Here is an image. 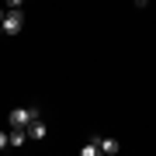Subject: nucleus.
Returning <instances> with one entry per match:
<instances>
[{"label": "nucleus", "instance_id": "nucleus-3", "mask_svg": "<svg viewBox=\"0 0 156 156\" xmlns=\"http://www.w3.org/2000/svg\"><path fill=\"white\" fill-rule=\"evenodd\" d=\"M101 153H104V156L122 153V142H118V139H111V135H104V139H101Z\"/></svg>", "mask_w": 156, "mask_h": 156}, {"label": "nucleus", "instance_id": "nucleus-8", "mask_svg": "<svg viewBox=\"0 0 156 156\" xmlns=\"http://www.w3.org/2000/svg\"><path fill=\"white\" fill-rule=\"evenodd\" d=\"M4 7L11 11V7H24V0H4Z\"/></svg>", "mask_w": 156, "mask_h": 156}, {"label": "nucleus", "instance_id": "nucleus-6", "mask_svg": "<svg viewBox=\"0 0 156 156\" xmlns=\"http://www.w3.org/2000/svg\"><path fill=\"white\" fill-rule=\"evenodd\" d=\"M80 153H83V156H97V153H101V139L94 135V139H90V142H87V146H83Z\"/></svg>", "mask_w": 156, "mask_h": 156}, {"label": "nucleus", "instance_id": "nucleus-1", "mask_svg": "<svg viewBox=\"0 0 156 156\" xmlns=\"http://www.w3.org/2000/svg\"><path fill=\"white\" fill-rule=\"evenodd\" d=\"M35 118H42L38 108H14V111L7 115V122H11V128H28Z\"/></svg>", "mask_w": 156, "mask_h": 156}, {"label": "nucleus", "instance_id": "nucleus-9", "mask_svg": "<svg viewBox=\"0 0 156 156\" xmlns=\"http://www.w3.org/2000/svg\"><path fill=\"white\" fill-rule=\"evenodd\" d=\"M135 7H139V11H146V4H149V0H132Z\"/></svg>", "mask_w": 156, "mask_h": 156}, {"label": "nucleus", "instance_id": "nucleus-5", "mask_svg": "<svg viewBox=\"0 0 156 156\" xmlns=\"http://www.w3.org/2000/svg\"><path fill=\"white\" fill-rule=\"evenodd\" d=\"M7 135H11V146H14V149H17V146H24V142H28V128H11Z\"/></svg>", "mask_w": 156, "mask_h": 156}, {"label": "nucleus", "instance_id": "nucleus-7", "mask_svg": "<svg viewBox=\"0 0 156 156\" xmlns=\"http://www.w3.org/2000/svg\"><path fill=\"white\" fill-rule=\"evenodd\" d=\"M0 149H11V135L7 132H0Z\"/></svg>", "mask_w": 156, "mask_h": 156}, {"label": "nucleus", "instance_id": "nucleus-10", "mask_svg": "<svg viewBox=\"0 0 156 156\" xmlns=\"http://www.w3.org/2000/svg\"><path fill=\"white\" fill-rule=\"evenodd\" d=\"M4 14H7V7H0V21H4Z\"/></svg>", "mask_w": 156, "mask_h": 156}, {"label": "nucleus", "instance_id": "nucleus-4", "mask_svg": "<svg viewBox=\"0 0 156 156\" xmlns=\"http://www.w3.org/2000/svg\"><path fill=\"white\" fill-rule=\"evenodd\" d=\"M45 132H49V128H45L42 118H35V122L28 125V139H45Z\"/></svg>", "mask_w": 156, "mask_h": 156}, {"label": "nucleus", "instance_id": "nucleus-2", "mask_svg": "<svg viewBox=\"0 0 156 156\" xmlns=\"http://www.w3.org/2000/svg\"><path fill=\"white\" fill-rule=\"evenodd\" d=\"M24 28V14H21V7H11V11L4 14V21H0V31L4 35H17Z\"/></svg>", "mask_w": 156, "mask_h": 156}]
</instances>
